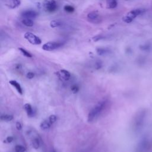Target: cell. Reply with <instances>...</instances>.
<instances>
[{"label": "cell", "mask_w": 152, "mask_h": 152, "mask_svg": "<svg viewBox=\"0 0 152 152\" xmlns=\"http://www.w3.org/2000/svg\"><path fill=\"white\" fill-rule=\"evenodd\" d=\"M107 103L106 100H102L99 102L89 112L87 116V121L88 122H92L96 121L103 112Z\"/></svg>", "instance_id": "6da1fadb"}, {"label": "cell", "mask_w": 152, "mask_h": 152, "mask_svg": "<svg viewBox=\"0 0 152 152\" xmlns=\"http://www.w3.org/2000/svg\"><path fill=\"white\" fill-rule=\"evenodd\" d=\"M57 120V117L55 115H51L48 118L43 121L40 124V128L43 131L48 130Z\"/></svg>", "instance_id": "7a4b0ae2"}, {"label": "cell", "mask_w": 152, "mask_h": 152, "mask_svg": "<svg viewBox=\"0 0 152 152\" xmlns=\"http://www.w3.org/2000/svg\"><path fill=\"white\" fill-rule=\"evenodd\" d=\"M43 7L46 11L53 12L57 10V4L55 0H44Z\"/></svg>", "instance_id": "3957f363"}, {"label": "cell", "mask_w": 152, "mask_h": 152, "mask_svg": "<svg viewBox=\"0 0 152 152\" xmlns=\"http://www.w3.org/2000/svg\"><path fill=\"white\" fill-rule=\"evenodd\" d=\"M24 37L29 43H30L32 45H40L42 43V41L40 39V38L32 33L27 32L24 34Z\"/></svg>", "instance_id": "277c9868"}, {"label": "cell", "mask_w": 152, "mask_h": 152, "mask_svg": "<svg viewBox=\"0 0 152 152\" xmlns=\"http://www.w3.org/2000/svg\"><path fill=\"white\" fill-rule=\"evenodd\" d=\"M63 45V43L58 42H49L42 46V49L46 51H52L55 50Z\"/></svg>", "instance_id": "5b68a950"}, {"label": "cell", "mask_w": 152, "mask_h": 152, "mask_svg": "<svg viewBox=\"0 0 152 152\" xmlns=\"http://www.w3.org/2000/svg\"><path fill=\"white\" fill-rule=\"evenodd\" d=\"M88 20L93 23H99L100 22V15L96 11L90 12L87 14Z\"/></svg>", "instance_id": "8992f818"}, {"label": "cell", "mask_w": 152, "mask_h": 152, "mask_svg": "<svg viewBox=\"0 0 152 152\" xmlns=\"http://www.w3.org/2000/svg\"><path fill=\"white\" fill-rule=\"evenodd\" d=\"M37 15V13L31 10H27L23 11L21 13V16L23 18H28V19H34L35 18Z\"/></svg>", "instance_id": "52a82bcc"}, {"label": "cell", "mask_w": 152, "mask_h": 152, "mask_svg": "<svg viewBox=\"0 0 152 152\" xmlns=\"http://www.w3.org/2000/svg\"><path fill=\"white\" fill-rule=\"evenodd\" d=\"M58 75L60 78H62L63 80H68L71 78L70 72L65 69H61L58 72Z\"/></svg>", "instance_id": "ba28073f"}, {"label": "cell", "mask_w": 152, "mask_h": 152, "mask_svg": "<svg viewBox=\"0 0 152 152\" xmlns=\"http://www.w3.org/2000/svg\"><path fill=\"white\" fill-rule=\"evenodd\" d=\"M10 84L12 86L14 87H15V88L17 90V91H18V93H20V94H23V89L20 86V84L15 80H10L9 81Z\"/></svg>", "instance_id": "9c48e42d"}, {"label": "cell", "mask_w": 152, "mask_h": 152, "mask_svg": "<svg viewBox=\"0 0 152 152\" xmlns=\"http://www.w3.org/2000/svg\"><path fill=\"white\" fill-rule=\"evenodd\" d=\"M24 108L27 113V115L29 117H31L33 116L34 115V112H33V108H32V106L29 103H26L24 106Z\"/></svg>", "instance_id": "30bf717a"}, {"label": "cell", "mask_w": 152, "mask_h": 152, "mask_svg": "<svg viewBox=\"0 0 152 152\" xmlns=\"http://www.w3.org/2000/svg\"><path fill=\"white\" fill-rule=\"evenodd\" d=\"M106 8L108 9L115 8L118 5L116 0H106Z\"/></svg>", "instance_id": "8fae6325"}, {"label": "cell", "mask_w": 152, "mask_h": 152, "mask_svg": "<svg viewBox=\"0 0 152 152\" xmlns=\"http://www.w3.org/2000/svg\"><path fill=\"white\" fill-rule=\"evenodd\" d=\"M31 145H32V147L34 149H36V150L38 149L40 145V140L39 138L37 137H34L31 140Z\"/></svg>", "instance_id": "7c38bea8"}, {"label": "cell", "mask_w": 152, "mask_h": 152, "mask_svg": "<svg viewBox=\"0 0 152 152\" xmlns=\"http://www.w3.org/2000/svg\"><path fill=\"white\" fill-rule=\"evenodd\" d=\"M20 0H8V6L10 8H15L20 5Z\"/></svg>", "instance_id": "4fadbf2b"}, {"label": "cell", "mask_w": 152, "mask_h": 152, "mask_svg": "<svg viewBox=\"0 0 152 152\" xmlns=\"http://www.w3.org/2000/svg\"><path fill=\"white\" fill-rule=\"evenodd\" d=\"M144 10L143 9L137 8V9H135V10H133L129 11V13L131 14L134 18H135L138 15L142 14L144 12Z\"/></svg>", "instance_id": "5bb4252c"}, {"label": "cell", "mask_w": 152, "mask_h": 152, "mask_svg": "<svg viewBox=\"0 0 152 152\" xmlns=\"http://www.w3.org/2000/svg\"><path fill=\"white\" fill-rule=\"evenodd\" d=\"M109 52H110V50L108 49H106V48H99L96 49V52L100 56L105 55L109 53Z\"/></svg>", "instance_id": "9a60e30c"}, {"label": "cell", "mask_w": 152, "mask_h": 152, "mask_svg": "<svg viewBox=\"0 0 152 152\" xmlns=\"http://www.w3.org/2000/svg\"><path fill=\"white\" fill-rule=\"evenodd\" d=\"M23 24L27 27H32L34 25V22L32 20L28 18H23L21 20Z\"/></svg>", "instance_id": "2e32d148"}, {"label": "cell", "mask_w": 152, "mask_h": 152, "mask_svg": "<svg viewBox=\"0 0 152 152\" xmlns=\"http://www.w3.org/2000/svg\"><path fill=\"white\" fill-rule=\"evenodd\" d=\"M135 18L131 15L130 14L129 12L126 15H125L123 18H122V20L123 21L125 22V23H130L132 21V20L134 19Z\"/></svg>", "instance_id": "e0dca14e"}, {"label": "cell", "mask_w": 152, "mask_h": 152, "mask_svg": "<svg viewBox=\"0 0 152 152\" xmlns=\"http://www.w3.org/2000/svg\"><path fill=\"white\" fill-rule=\"evenodd\" d=\"M1 120L2 121H11L13 119V116L11 115H9V114H3L1 116L0 118Z\"/></svg>", "instance_id": "ac0fdd59"}, {"label": "cell", "mask_w": 152, "mask_h": 152, "mask_svg": "<svg viewBox=\"0 0 152 152\" xmlns=\"http://www.w3.org/2000/svg\"><path fill=\"white\" fill-rule=\"evenodd\" d=\"M62 25V23L59 20H52L50 23V26L52 28L58 27Z\"/></svg>", "instance_id": "d6986e66"}, {"label": "cell", "mask_w": 152, "mask_h": 152, "mask_svg": "<svg viewBox=\"0 0 152 152\" xmlns=\"http://www.w3.org/2000/svg\"><path fill=\"white\" fill-rule=\"evenodd\" d=\"M18 50L21 52V53L25 56L27 57V58H31L32 57V55L28 52V51H27L26 49H24V48H18Z\"/></svg>", "instance_id": "ffe728a7"}, {"label": "cell", "mask_w": 152, "mask_h": 152, "mask_svg": "<svg viewBox=\"0 0 152 152\" xmlns=\"http://www.w3.org/2000/svg\"><path fill=\"white\" fill-rule=\"evenodd\" d=\"M15 152H25L26 148L21 145H17L14 148Z\"/></svg>", "instance_id": "44dd1931"}, {"label": "cell", "mask_w": 152, "mask_h": 152, "mask_svg": "<svg viewBox=\"0 0 152 152\" xmlns=\"http://www.w3.org/2000/svg\"><path fill=\"white\" fill-rule=\"evenodd\" d=\"M64 10L67 12H72L74 11V8L71 5H65L64 8Z\"/></svg>", "instance_id": "7402d4cb"}, {"label": "cell", "mask_w": 152, "mask_h": 152, "mask_svg": "<svg viewBox=\"0 0 152 152\" xmlns=\"http://www.w3.org/2000/svg\"><path fill=\"white\" fill-rule=\"evenodd\" d=\"M71 88V91H72L73 93H77V92L78 91V90H79V87H78L77 84H74V85H72Z\"/></svg>", "instance_id": "603a6c76"}, {"label": "cell", "mask_w": 152, "mask_h": 152, "mask_svg": "<svg viewBox=\"0 0 152 152\" xmlns=\"http://www.w3.org/2000/svg\"><path fill=\"white\" fill-rule=\"evenodd\" d=\"M13 140H14V138H13L12 137H11V136H9V137H7V138L4 140V142H5V143H10V142H11Z\"/></svg>", "instance_id": "cb8c5ba5"}, {"label": "cell", "mask_w": 152, "mask_h": 152, "mask_svg": "<svg viewBox=\"0 0 152 152\" xmlns=\"http://www.w3.org/2000/svg\"><path fill=\"white\" fill-rule=\"evenodd\" d=\"M102 66V63L101 62V61H97L96 63H95V65H94V68L97 69H99L100 68H101Z\"/></svg>", "instance_id": "d4e9b609"}, {"label": "cell", "mask_w": 152, "mask_h": 152, "mask_svg": "<svg viewBox=\"0 0 152 152\" xmlns=\"http://www.w3.org/2000/svg\"><path fill=\"white\" fill-rule=\"evenodd\" d=\"M15 128H16V129L18 131L21 130V129H22V125H21V124L19 121H17L16 122V124H15Z\"/></svg>", "instance_id": "484cf974"}, {"label": "cell", "mask_w": 152, "mask_h": 152, "mask_svg": "<svg viewBox=\"0 0 152 152\" xmlns=\"http://www.w3.org/2000/svg\"><path fill=\"white\" fill-rule=\"evenodd\" d=\"M34 77V74L33 72H28L26 74V77L28 79H32Z\"/></svg>", "instance_id": "4316f807"}, {"label": "cell", "mask_w": 152, "mask_h": 152, "mask_svg": "<svg viewBox=\"0 0 152 152\" xmlns=\"http://www.w3.org/2000/svg\"><path fill=\"white\" fill-rule=\"evenodd\" d=\"M101 36H95L94 37H93V40L94 41H97V40H99L100 39H101Z\"/></svg>", "instance_id": "83f0119b"}, {"label": "cell", "mask_w": 152, "mask_h": 152, "mask_svg": "<svg viewBox=\"0 0 152 152\" xmlns=\"http://www.w3.org/2000/svg\"><path fill=\"white\" fill-rule=\"evenodd\" d=\"M51 152H56V151L55 150H52V151H51Z\"/></svg>", "instance_id": "f1b7e54d"}, {"label": "cell", "mask_w": 152, "mask_h": 152, "mask_svg": "<svg viewBox=\"0 0 152 152\" xmlns=\"http://www.w3.org/2000/svg\"><path fill=\"white\" fill-rule=\"evenodd\" d=\"M126 1H128V0H126Z\"/></svg>", "instance_id": "f546056e"}]
</instances>
